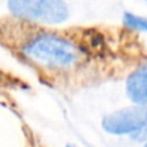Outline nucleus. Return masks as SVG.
<instances>
[{
  "mask_svg": "<svg viewBox=\"0 0 147 147\" xmlns=\"http://www.w3.org/2000/svg\"><path fill=\"white\" fill-rule=\"evenodd\" d=\"M22 53L30 61L52 69H66L79 59L80 51L75 44L53 34H41L26 41Z\"/></svg>",
  "mask_w": 147,
  "mask_h": 147,
  "instance_id": "1",
  "label": "nucleus"
},
{
  "mask_svg": "<svg viewBox=\"0 0 147 147\" xmlns=\"http://www.w3.org/2000/svg\"><path fill=\"white\" fill-rule=\"evenodd\" d=\"M8 9L20 20L61 23L69 17V7L61 0H12Z\"/></svg>",
  "mask_w": 147,
  "mask_h": 147,
  "instance_id": "2",
  "label": "nucleus"
},
{
  "mask_svg": "<svg viewBox=\"0 0 147 147\" xmlns=\"http://www.w3.org/2000/svg\"><path fill=\"white\" fill-rule=\"evenodd\" d=\"M147 125V107L130 106L107 115L102 121V127L111 134L137 133Z\"/></svg>",
  "mask_w": 147,
  "mask_h": 147,
  "instance_id": "3",
  "label": "nucleus"
},
{
  "mask_svg": "<svg viewBox=\"0 0 147 147\" xmlns=\"http://www.w3.org/2000/svg\"><path fill=\"white\" fill-rule=\"evenodd\" d=\"M127 93L140 106L147 103V66L134 71L127 80Z\"/></svg>",
  "mask_w": 147,
  "mask_h": 147,
  "instance_id": "4",
  "label": "nucleus"
},
{
  "mask_svg": "<svg viewBox=\"0 0 147 147\" xmlns=\"http://www.w3.org/2000/svg\"><path fill=\"white\" fill-rule=\"evenodd\" d=\"M124 23L125 26L138 31H145L147 32V18L138 17L132 13H125L124 14Z\"/></svg>",
  "mask_w": 147,
  "mask_h": 147,
  "instance_id": "5",
  "label": "nucleus"
},
{
  "mask_svg": "<svg viewBox=\"0 0 147 147\" xmlns=\"http://www.w3.org/2000/svg\"><path fill=\"white\" fill-rule=\"evenodd\" d=\"M134 138H136V140H138V141L147 140V125H146L145 128H143V129H141L140 132H137V133H136Z\"/></svg>",
  "mask_w": 147,
  "mask_h": 147,
  "instance_id": "6",
  "label": "nucleus"
},
{
  "mask_svg": "<svg viewBox=\"0 0 147 147\" xmlns=\"http://www.w3.org/2000/svg\"><path fill=\"white\" fill-rule=\"evenodd\" d=\"M67 147H72V146H67Z\"/></svg>",
  "mask_w": 147,
  "mask_h": 147,
  "instance_id": "7",
  "label": "nucleus"
},
{
  "mask_svg": "<svg viewBox=\"0 0 147 147\" xmlns=\"http://www.w3.org/2000/svg\"><path fill=\"white\" fill-rule=\"evenodd\" d=\"M145 147H147V143H146V146H145Z\"/></svg>",
  "mask_w": 147,
  "mask_h": 147,
  "instance_id": "8",
  "label": "nucleus"
}]
</instances>
